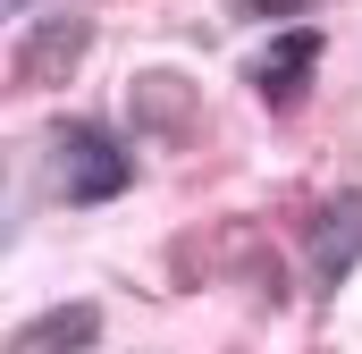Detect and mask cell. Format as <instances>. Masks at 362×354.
Wrapping results in <instances>:
<instances>
[{"label":"cell","mask_w":362,"mask_h":354,"mask_svg":"<svg viewBox=\"0 0 362 354\" xmlns=\"http://www.w3.org/2000/svg\"><path fill=\"white\" fill-rule=\"evenodd\" d=\"M85 42H93V34H85V17H51V25L25 42V85H59V76L85 59Z\"/></svg>","instance_id":"cell-2"},{"label":"cell","mask_w":362,"mask_h":354,"mask_svg":"<svg viewBox=\"0 0 362 354\" xmlns=\"http://www.w3.org/2000/svg\"><path fill=\"white\" fill-rule=\"evenodd\" d=\"M8 236H17V211H8V194H0V245H8Z\"/></svg>","instance_id":"cell-6"},{"label":"cell","mask_w":362,"mask_h":354,"mask_svg":"<svg viewBox=\"0 0 362 354\" xmlns=\"http://www.w3.org/2000/svg\"><path fill=\"white\" fill-rule=\"evenodd\" d=\"M354 262H362V194H354V202H337L329 228H320V278H346Z\"/></svg>","instance_id":"cell-3"},{"label":"cell","mask_w":362,"mask_h":354,"mask_svg":"<svg viewBox=\"0 0 362 354\" xmlns=\"http://www.w3.org/2000/svg\"><path fill=\"white\" fill-rule=\"evenodd\" d=\"M59 346H93V312H51L42 329H25V354H59Z\"/></svg>","instance_id":"cell-5"},{"label":"cell","mask_w":362,"mask_h":354,"mask_svg":"<svg viewBox=\"0 0 362 354\" xmlns=\"http://www.w3.org/2000/svg\"><path fill=\"white\" fill-rule=\"evenodd\" d=\"M312 59H320V42H312V34H286V42H278V59L262 68V93H270V101H295L303 76H312Z\"/></svg>","instance_id":"cell-4"},{"label":"cell","mask_w":362,"mask_h":354,"mask_svg":"<svg viewBox=\"0 0 362 354\" xmlns=\"http://www.w3.org/2000/svg\"><path fill=\"white\" fill-rule=\"evenodd\" d=\"M59 194H68V202H110V194H127V152H118L101 127H68V135H59Z\"/></svg>","instance_id":"cell-1"},{"label":"cell","mask_w":362,"mask_h":354,"mask_svg":"<svg viewBox=\"0 0 362 354\" xmlns=\"http://www.w3.org/2000/svg\"><path fill=\"white\" fill-rule=\"evenodd\" d=\"M17 8H34V0H0V17H17Z\"/></svg>","instance_id":"cell-7"}]
</instances>
